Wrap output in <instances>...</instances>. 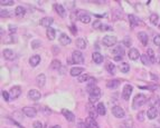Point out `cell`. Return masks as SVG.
I'll use <instances>...</instances> for the list:
<instances>
[{"label": "cell", "instance_id": "26", "mask_svg": "<svg viewBox=\"0 0 160 128\" xmlns=\"http://www.w3.org/2000/svg\"><path fill=\"white\" fill-rule=\"evenodd\" d=\"M61 67H62L61 61L57 59H54L51 64V69H53V70H58V69H61Z\"/></svg>", "mask_w": 160, "mask_h": 128}, {"label": "cell", "instance_id": "6", "mask_svg": "<svg viewBox=\"0 0 160 128\" xmlns=\"http://www.w3.org/2000/svg\"><path fill=\"white\" fill-rule=\"evenodd\" d=\"M28 97L31 99V100H38V99H40V97H41V95H40V92L38 91V90L36 89H31L28 91Z\"/></svg>", "mask_w": 160, "mask_h": 128}, {"label": "cell", "instance_id": "8", "mask_svg": "<svg viewBox=\"0 0 160 128\" xmlns=\"http://www.w3.org/2000/svg\"><path fill=\"white\" fill-rule=\"evenodd\" d=\"M10 97L13 98V99H16V98H18L19 97V95L21 94V89H20V87L19 86H13V88L10 89Z\"/></svg>", "mask_w": 160, "mask_h": 128}, {"label": "cell", "instance_id": "5", "mask_svg": "<svg viewBox=\"0 0 160 128\" xmlns=\"http://www.w3.org/2000/svg\"><path fill=\"white\" fill-rule=\"evenodd\" d=\"M112 114L114 117H117V118H123L124 117V110L121 108L120 106H114L113 108H112Z\"/></svg>", "mask_w": 160, "mask_h": 128}, {"label": "cell", "instance_id": "14", "mask_svg": "<svg viewBox=\"0 0 160 128\" xmlns=\"http://www.w3.org/2000/svg\"><path fill=\"white\" fill-rule=\"evenodd\" d=\"M92 59H93V61L95 64H102V63H103V56H102L100 52H97V51L93 52Z\"/></svg>", "mask_w": 160, "mask_h": 128}, {"label": "cell", "instance_id": "45", "mask_svg": "<svg viewBox=\"0 0 160 128\" xmlns=\"http://www.w3.org/2000/svg\"><path fill=\"white\" fill-rule=\"evenodd\" d=\"M101 30H103V31L112 30V27H111V26H107V25H102V27H101Z\"/></svg>", "mask_w": 160, "mask_h": 128}, {"label": "cell", "instance_id": "16", "mask_svg": "<svg viewBox=\"0 0 160 128\" xmlns=\"http://www.w3.org/2000/svg\"><path fill=\"white\" fill-rule=\"evenodd\" d=\"M59 42H61L63 46H66V45H69V44L72 42V40H71V38L67 36L66 34H62V35L59 36Z\"/></svg>", "mask_w": 160, "mask_h": 128}, {"label": "cell", "instance_id": "30", "mask_svg": "<svg viewBox=\"0 0 160 128\" xmlns=\"http://www.w3.org/2000/svg\"><path fill=\"white\" fill-rule=\"evenodd\" d=\"M119 68H120L121 73H123V74H127L130 70V66H129V64H127V63H122Z\"/></svg>", "mask_w": 160, "mask_h": 128}, {"label": "cell", "instance_id": "12", "mask_svg": "<svg viewBox=\"0 0 160 128\" xmlns=\"http://www.w3.org/2000/svg\"><path fill=\"white\" fill-rule=\"evenodd\" d=\"M45 82H46V76L44 74H40L38 76L36 77V84L38 87H44L45 86Z\"/></svg>", "mask_w": 160, "mask_h": 128}, {"label": "cell", "instance_id": "43", "mask_svg": "<svg viewBox=\"0 0 160 128\" xmlns=\"http://www.w3.org/2000/svg\"><path fill=\"white\" fill-rule=\"evenodd\" d=\"M77 128H89V126H87L84 121L80 120V121H79V124H77Z\"/></svg>", "mask_w": 160, "mask_h": 128}, {"label": "cell", "instance_id": "52", "mask_svg": "<svg viewBox=\"0 0 160 128\" xmlns=\"http://www.w3.org/2000/svg\"><path fill=\"white\" fill-rule=\"evenodd\" d=\"M159 123H160V118H159Z\"/></svg>", "mask_w": 160, "mask_h": 128}, {"label": "cell", "instance_id": "51", "mask_svg": "<svg viewBox=\"0 0 160 128\" xmlns=\"http://www.w3.org/2000/svg\"><path fill=\"white\" fill-rule=\"evenodd\" d=\"M53 128H61V126H58V125H56V126H54Z\"/></svg>", "mask_w": 160, "mask_h": 128}, {"label": "cell", "instance_id": "25", "mask_svg": "<svg viewBox=\"0 0 160 128\" xmlns=\"http://www.w3.org/2000/svg\"><path fill=\"white\" fill-rule=\"evenodd\" d=\"M15 13H16V16H17V17H24V16H25V13H26V10H25V8H24V7L18 6V7L16 8V10H15Z\"/></svg>", "mask_w": 160, "mask_h": 128}, {"label": "cell", "instance_id": "23", "mask_svg": "<svg viewBox=\"0 0 160 128\" xmlns=\"http://www.w3.org/2000/svg\"><path fill=\"white\" fill-rule=\"evenodd\" d=\"M96 110H97V113H99V115H105L107 114V109H105V106H104V104L103 102H100L97 106H96Z\"/></svg>", "mask_w": 160, "mask_h": 128}, {"label": "cell", "instance_id": "22", "mask_svg": "<svg viewBox=\"0 0 160 128\" xmlns=\"http://www.w3.org/2000/svg\"><path fill=\"white\" fill-rule=\"evenodd\" d=\"M83 70H84V69H83V68H81V67H74V68H72V69H71V71H69V73H71V75H72V76H74V77L79 76L80 77V75L83 73Z\"/></svg>", "mask_w": 160, "mask_h": 128}, {"label": "cell", "instance_id": "48", "mask_svg": "<svg viewBox=\"0 0 160 128\" xmlns=\"http://www.w3.org/2000/svg\"><path fill=\"white\" fill-rule=\"evenodd\" d=\"M9 30H10V32H11V34H13V32H16V31H17V28H16L13 25H10L9 26Z\"/></svg>", "mask_w": 160, "mask_h": 128}, {"label": "cell", "instance_id": "2", "mask_svg": "<svg viewBox=\"0 0 160 128\" xmlns=\"http://www.w3.org/2000/svg\"><path fill=\"white\" fill-rule=\"evenodd\" d=\"M72 60L74 61V64H83L84 63V57L82 55V52L79 50H74L72 53Z\"/></svg>", "mask_w": 160, "mask_h": 128}, {"label": "cell", "instance_id": "17", "mask_svg": "<svg viewBox=\"0 0 160 128\" xmlns=\"http://www.w3.org/2000/svg\"><path fill=\"white\" fill-rule=\"evenodd\" d=\"M52 24H53V18H49V17H45L40 20V25L45 28H49Z\"/></svg>", "mask_w": 160, "mask_h": 128}, {"label": "cell", "instance_id": "54", "mask_svg": "<svg viewBox=\"0 0 160 128\" xmlns=\"http://www.w3.org/2000/svg\"><path fill=\"white\" fill-rule=\"evenodd\" d=\"M156 128H158V127H156Z\"/></svg>", "mask_w": 160, "mask_h": 128}, {"label": "cell", "instance_id": "31", "mask_svg": "<svg viewBox=\"0 0 160 128\" xmlns=\"http://www.w3.org/2000/svg\"><path fill=\"white\" fill-rule=\"evenodd\" d=\"M129 21H130V24H131L132 27H135L139 24V20L137 19V17L133 16V15H129Z\"/></svg>", "mask_w": 160, "mask_h": 128}, {"label": "cell", "instance_id": "36", "mask_svg": "<svg viewBox=\"0 0 160 128\" xmlns=\"http://www.w3.org/2000/svg\"><path fill=\"white\" fill-rule=\"evenodd\" d=\"M79 82H85V81H89L90 80V77L89 75H82V76L79 77Z\"/></svg>", "mask_w": 160, "mask_h": 128}, {"label": "cell", "instance_id": "35", "mask_svg": "<svg viewBox=\"0 0 160 128\" xmlns=\"http://www.w3.org/2000/svg\"><path fill=\"white\" fill-rule=\"evenodd\" d=\"M141 61H142V64L146 65V66L151 64V60H150V58L148 57V55H142V56H141Z\"/></svg>", "mask_w": 160, "mask_h": 128}, {"label": "cell", "instance_id": "24", "mask_svg": "<svg viewBox=\"0 0 160 128\" xmlns=\"http://www.w3.org/2000/svg\"><path fill=\"white\" fill-rule=\"evenodd\" d=\"M76 46H77V48H80V49H85V48H86V40L83 38L76 39Z\"/></svg>", "mask_w": 160, "mask_h": 128}, {"label": "cell", "instance_id": "39", "mask_svg": "<svg viewBox=\"0 0 160 128\" xmlns=\"http://www.w3.org/2000/svg\"><path fill=\"white\" fill-rule=\"evenodd\" d=\"M2 97H3V99H5L6 102H8V100L10 99V94H9L8 91L3 90V91H2Z\"/></svg>", "mask_w": 160, "mask_h": 128}, {"label": "cell", "instance_id": "46", "mask_svg": "<svg viewBox=\"0 0 160 128\" xmlns=\"http://www.w3.org/2000/svg\"><path fill=\"white\" fill-rule=\"evenodd\" d=\"M33 126H34V128H43V124L40 121H35L33 124Z\"/></svg>", "mask_w": 160, "mask_h": 128}, {"label": "cell", "instance_id": "42", "mask_svg": "<svg viewBox=\"0 0 160 128\" xmlns=\"http://www.w3.org/2000/svg\"><path fill=\"white\" fill-rule=\"evenodd\" d=\"M0 5L1 6H13V1H0Z\"/></svg>", "mask_w": 160, "mask_h": 128}, {"label": "cell", "instance_id": "9", "mask_svg": "<svg viewBox=\"0 0 160 128\" xmlns=\"http://www.w3.org/2000/svg\"><path fill=\"white\" fill-rule=\"evenodd\" d=\"M128 56H129V58H130L131 60H137V59L140 57V53H139L138 49L131 48V49L129 50V52H128Z\"/></svg>", "mask_w": 160, "mask_h": 128}, {"label": "cell", "instance_id": "40", "mask_svg": "<svg viewBox=\"0 0 160 128\" xmlns=\"http://www.w3.org/2000/svg\"><path fill=\"white\" fill-rule=\"evenodd\" d=\"M137 118H138L139 121H143L145 120V112H140L137 116Z\"/></svg>", "mask_w": 160, "mask_h": 128}, {"label": "cell", "instance_id": "19", "mask_svg": "<svg viewBox=\"0 0 160 128\" xmlns=\"http://www.w3.org/2000/svg\"><path fill=\"white\" fill-rule=\"evenodd\" d=\"M119 85H120V80L112 79V80L107 81V88H110V89H115V88H118V87H119Z\"/></svg>", "mask_w": 160, "mask_h": 128}, {"label": "cell", "instance_id": "55", "mask_svg": "<svg viewBox=\"0 0 160 128\" xmlns=\"http://www.w3.org/2000/svg\"><path fill=\"white\" fill-rule=\"evenodd\" d=\"M159 113H160V110H159Z\"/></svg>", "mask_w": 160, "mask_h": 128}, {"label": "cell", "instance_id": "4", "mask_svg": "<svg viewBox=\"0 0 160 128\" xmlns=\"http://www.w3.org/2000/svg\"><path fill=\"white\" fill-rule=\"evenodd\" d=\"M117 44V38L114 36H111V35H107L103 38V45L107 46V47H112Z\"/></svg>", "mask_w": 160, "mask_h": 128}, {"label": "cell", "instance_id": "7", "mask_svg": "<svg viewBox=\"0 0 160 128\" xmlns=\"http://www.w3.org/2000/svg\"><path fill=\"white\" fill-rule=\"evenodd\" d=\"M23 113L28 117H35L37 115V112L34 107H24L23 108Z\"/></svg>", "mask_w": 160, "mask_h": 128}, {"label": "cell", "instance_id": "50", "mask_svg": "<svg viewBox=\"0 0 160 128\" xmlns=\"http://www.w3.org/2000/svg\"><path fill=\"white\" fill-rule=\"evenodd\" d=\"M114 60H115V61H120V60H122V57L115 56V57H114Z\"/></svg>", "mask_w": 160, "mask_h": 128}, {"label": "cell", "instance_id": "11", "mask_svg": "<svg viewBox=\"0 0 160 128\" xmlns=\"http://www.w3.org/2000/svg\"><path fill=\"white\" fill-rule=\"evenodd\" d=\"M2 52H3V57L7 60H13L16 58V53L13 50H10V49H5Z\"/></svg>", "mask_w": 160, "mask_h": 128}, {"label": "cell", "instance_id": "1", "mask_svg": "<svg viewBox=\"0 0 160 128\" xmlns=\"http://www.w3.org/2000/svg\"><path fill=\"white\" fill-rule=\"evenodd\" d=\"M146 102H147V97H146L145 95H142V94H138V95L133 98L132 108H133V109H138L140 106H142Z\"/></svg>", "mask_w": 160, "mask_h": 128}, {"label": "cell", "instance_id": "47", "mask_svg": "<svg viewBox=\"0 0 160 128\" xmlns=\"http://www.w3.org/2000/svg\"><path fill=\"white\" fill-rule=\"evenodd\" d=\"M123 44H124V46H127V47H130V45H131V40L129 38H125L123 40Z\"/></svg>", "mask_w": 160, "mask_h": 128}, {"label": "cell", "instance_id": "20", "mask_svg": "<svg viewBox=\"0 0 160 128\" xmlns=\"http://www.w3.org/2000/svg\"><path fill=\"white\" fill-rule=\"evenodd\" d=\"M138 38H139V40L141 41V44H142L143 46H147L148 45V35L146 32H143V31L139 32V34H138Z\"/></svg>", "mask_w": 160, "mask_h": 128}, {"label": "cell", "instance_id": "18", "mask_svg": "<svg viewBox=\"0 0 160 128\" xmlns=\"http://www.w3.org/2000/svg\"><path fill=\"white\" fill-rule=\"evenodd\" d=\"M40 63V57L38 55H35V56H31L30 57V59H29V64L31 67H36V66H38Z\"/></svg>", "mask_w": 160, "mask_h": 128}, {"label": "cell", "instance_id": "33", "mask_svg": "<svg viewBox=\"0 0 160 128\" xmlns=\"http://www.w3.org/2000/svg\"><path fill=\"white\" fill-rule=\"evenodd\" d=\"M147 55H148V57L150 58L151 63H155V60H156V55H155V51L152 50L151 48H149L148 51H147Z\"/></svg>", "mask_w": 160, "mask_h": 128}, {"label": "cell", "instance_id": "3", "mask_svg": "<svg viewBox=\"0 0 160 128\" xmlns=\"http://www.w3.org/2000/svg\"><path fill=\"white\" fill-rule=\"evenodd\" d=\"M132 90H133V88H132L131 85H125L123 90H122V98L124 100H129V98L132 94Z\"/></svg>", "mask_w": 160, "mask_h": 128}, {"label": "cell", "instance_id": "10", "mask_svg": "<svg viewBox=\"0 0 160 128\" xmlns=\"http://www.w3.org/2000/svg\"><path fill=\"white\" fill-rule=\"evenodd\" d=\"M62 114L64 115V117L68 121H74L75 120V115L72 112H69L68 109H62Z\"/></svg>", "mask_w": 160, "mask_h": 128}, {"label": "cell", "instance_id": "15", "mask_svg": "<svg viewBox=\"0 0 160 128\" xmlns=\"http://www.w3.org/2000/svg\"><path fill=\"white\" fill-rule=\"evenodd\" d=\"M157 114H158V110L156 107H150L147 112V116L149 119H155L157 117Z\"/></svg>", "mask_w": 160, "mask_h": 128}, {"label": "cell", "instance_id": "32", "mask_svg": "<svg viewBox=\"0 0 160 128\" xmlns=\"http://www.w3.org/2000/svg\"><path fill=\"white\" fill-rule=\"evenodd\" d=\"M150 21H151V24H153V25H158V22H159V16H158L157 13H152V15L150 16Z\"/></svg>", "mask_w": 160, "mask_h": 128}, {"label": "cell", "instance_id": "28", "mask_svg": "<svg viewBox=\"0 0 160 128\" xmlns=\"http://www.w3.org/2000/svg\"><path fill=\"white\" fill-rule=\"evenodd\" d=\"M113 55H114V57H115L117 55H118L119 57H123V56H124V50H123V48H122L121 46H118L117 48H114Z\"/></svg>", "mask_w": 160, "mask_h": 128}, {"label": "cell", "instance_id": "34", "mask_svg": "<svg viewBox=\"0 0 160 128\" xmlns=\"http://www.w3.org/2000/svg\"><path fill=\"white\" fill-rule=\"evenodd\" d=\"M107 71H109V74H111V75H114L115 74V66L112 64V63L107 65Z\"/></svg>", "mask_w": 160, "mask_h": 128}, {"label": "cell", "instance_id": "27", "mask_svg": "<svg viewBox=\"0 0 160 128\" xmlns=\"http://www.w3.org/2000/svg\"><path fill=\"white\" fill-rule=\"evenodd\" d=\"M46 35H47V38L49 39V40H54V39H55V30H54L52 27L47 28Z\"/></svg>", "mask_w": 160, "mask_h": 128}, {"label": "cell", "instance_id": "38", "mask_svg": "<svg viewBox=\"0 0 160 128\" xmlns=\"http://www.w3.org/2000/svg\"><path fill=\"white\" fill-rule=\"evenodd\" d=\"M38 47H40V41L39 40H34L31 42V48L33 49H37Z\"/></svg>", "mask_w": 160, "mask_h": 128}, {"label": "cell", "instance_id": "29", "mask_svg": "<svg viewBox=\"0 0 160 128\" xmlns=\"http://www.w3.org/2000/svg\"><path fill=\"white\" fill-rule=\"evenodd\" d=\"M79 19L81 20V22H83V24H89L91 21V17L89 15H85V13L81 15L80 17H79Z\"/></svg>", "mask_w": 160, "mask_h": 128}, {"label": "cell", "instance_id": "53", "mask_svg": "<svg viewBox=\"0 0 160 128\" xmlns=\"http://www.w3.org/2000/svg\"><path fill=\"white\" fill-rule=\"evenodd\" d=\"M159 51H160V47H159Z\"/></svg>", "mask_w": 160, "mask_h": 128}, {"label": "cell", "instance_id": "21", "mask_svg": "<svg viewBox=\"0 0 160 128\" xmlns=\"http://www.w3.org/2000/svg\"><path fill=\"white\" fill-rule=\"evenodd\" d=\"M85 124L89 126V128H99L96 121H95V119H94V118H91V117H89V118L85 119Z\"/></svg>", "mask_w": 160, "mask_h": 128}, {"label": "cell", "instance_id": "41", "mask_svg": "<svg viewBox=\"0 0 160 128\" xmlns=\"http://www.w3.org/2000/svg\"><path fill=\"white\" fill-rule=\"evenodd\" d=\"M153 44H155L156 46H159L160 47V35L155 36V38H153Z\"/></svg>", "mask_w": 160, "mask_h": 128}, {"label": "cell", "instance_id": "37", "mask_svg": "<svg viewBox=\"0 0 160 128\" xmlns=\"http://www.w3.org/2000/svg\"><path fill=\"white\" fill-rule=\"evenodd\" d=\"M99 99H100V96H95V95H90V98H89V100H90L91 104L96 102Z\"/></svg>", "mask_w": 160, "mask_h": 128}, {"label": "cell", "instance_id": "13", "mask_svg": "<svg viewBox=\"0 0 160 128\" xmlns=\"http://www.w3.org/2000/svg\"><path fill=\"white\" fill-rule=\"evenodd\" d=\"M54 8H55V10H56V13H58L61 17H65L66 16V8H64L62 5H55L54 6Z\"/></svg>", "mask_w": 160, "mask_h": 128}, {"label": "cell", "instance_id": "49", "mask_svg": "<svg viewBox=\"0 0 160 128\" xmlns=\"http://www.w3.org/2000/svg\"><path fill=\"white\" fill-rule=\"evenodd\" d=\"M7 16H8V13H7L6 10L2 9V10H1V17H7Z\"/></svg>", "mask_w": 160, "mask_h": 128}, {"label": "cell", "instance_id": "44", "mask_svg": "<svg viewBox=\"0 0 160 128\" xmlns=\"http://www.w3.org/2000/svg\"><path fill=\"white\" fill-rule=\"evenodd\" d=\"M101 27H102V24H101L100 21H95V22H93L94 29H101Z\"/></svg>", "mask_w": 160, "mask_h": 128}]
</instances>
